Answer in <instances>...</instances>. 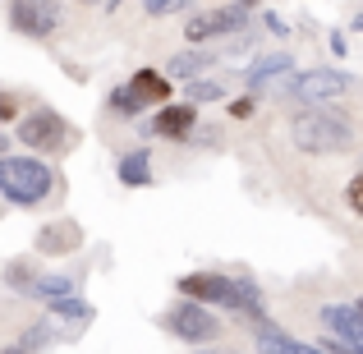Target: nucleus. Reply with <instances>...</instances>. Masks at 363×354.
<instances>
[{
  "label": "nucleus",
  "mask_w": 363,
  "mask_h": 354,
  "mask_svg": "<svg viewBox=\"0 0 363 354\" xmlns=\"http://www.w3.org/2000/svg\"><path fill=\"white\" fill-rule=\"evenodd\" d=\"M290 138H294V148L308 152V157H336V152L354 148V124L336 106H303L299 116L290 120Z\"/></svg>",
  "instance_id": "1"
},
{
  "label": "nucleus",
  "mask_w": 363,
  "mask_h": 354,
  "mask_svg": "<svg viewBox=\"0 0 363 354\" xmlns=\"http://www.w3.org/2000/svg\"><path fill=\"white\" fill-rule=\"evenodd\" d=\"M179 294L198 304H221V309L262 318V290L248 276H221V272H189L179 276Z\"/></svg>",
  "instance_id": "2"
},
{
  "label": "nucleus",
  "mask_w": 363,
  "mask_h": 354,
  "mask_svg": "<svg viewBox=\"0 0 363 354\" xmlns=\"http://www.w3.org/2000/svg\"><path fill=\"white\" fill-rule=\"evenodd\" d=\"M55 194V170L42 157H0V198L14 207H37Z\"/></svg>",
  "instance_id": "3"
},
{
  "label": "nucleus",
  "mask_w": 363,
  "mask_h": 354,
  "mask_svg": "<svg viewBox=\"0 0 363 354\" xmlns=\"http://www.w3.org/2000/svg\"><path fill=\"white\" fill-rule=\"evenodd\" d=\"M18 143L33 152H42V157H60V152H69L74 143H79V133L69 129V120L60 116V111L51 106H33L23 120H18Z\"/></svg>",
  "instance_id": "4"
},
{
  "label": "nucleus",
  "mask_w": 363,
  "mask_h": 354,
  "mask_svg": "<svg viewBox=\"0 0 363 354\" xmlns=\"http://www.w3.org/2000/svg\"><path fill=\"white\" fill-rule=\"evenodd\" d=\"M350 74L345 70H331V65H318V70H299L294 79H285V92H290V101H299V106H331L336 97H345L350 92Z\"/></svg>",
  "instance_id": "5"
},
{
  "label": "nucleus",
  "mask_w": 363,
  "mask_h": 354,
  "mask_svg": "<svg viewBox=\"0 0 363 354\" xmlns=\"http://www.w3.org/2000/svg\"><path fill=\"white\" fill-rule=\"evenodd\" d=\"M161 327H166L175 341H184V345H212V341L221 336V318H216L207 304H198V299L166 309L161 313Z\"/></svg>",
  "instance_id": "6"
},
{
  "label": "nucleus",
  "mask_w": 363,
  "mask_h": 354,
  "mask_svg": "<svg viewBox=\"0 0 363 354\" xmlns=\"http://www.w3.org/2000/svg\"><path fill=\"white\" fill-rule=\"evenodd\" d=\"M253 5L257 0H235V5H221V9H207V14H194L184 23V37L194 46H203V42H212V37H230V33H240V28L253 18Z\"/></svg>",
  "instance_id": "7"
},
{
  "label": "nucleus",
  "mask_w": 363,
  "mask_h": 354,
  "mask_svg": "<svg viewBox=\"0 0 363 354\" xmlns=\"http://www.w3.org/2000/svg\"><path fill=\"white\" fill-rule=\"evenodd\" d=\"M60 23H65L60 0H9V28L23 33V37H33V42L55 37Z\"/></svg>",
  "instance_id": "8"
},
{
  "label": "nucleus",
  "mask_w": 363,
  "mask_h": 354,
  "mask_svg": "<svg viewBox=\"0 0 363 354\" xmlns=\"http://www.w3.org/2000/svg\"><path fill=\"white\" fill-rule=\"evenodd\" d=\"M5 281L14 285L18 294H28V299H42V304L74 294V276H65V272H37V267H28V262H9V267H5Z\"/></svg>",
  "instance_id": "9"
},
{
  "label": "nucleus",
  "mask_w": 363,
  "mask_h": 354,
  "mask_svg": "<svg viewBox=\"0 0 363 354\" xmlns=\"http://www.w3.org/2000/svg\"><path fill=\"white\" fill-rule=\"evenodd\" d=\"M281 79H294V55L290 51H267V55H257V60L248 65V74H244L248 92H262L267 83H281Z\"/></svg>",
  "instance_id": "10"
},
{
  "label": "nucleus",
  "mask_w": 363,
  "mask_h": 354,
  "mask_svg": "<svg viewBox=\"0 0 363 354\" xmlns=\"http://www.w3.org/2000/svg\"><path fill=\"white\" fill-rule=\"evenodd\" d=\"M322 322H327L331 336L350 341V345L363 350V299L359 304H327L322 309Z\"/></svg>",
  "instance_id": "11"
},
{
  "label": "nucleus",
  "mask_w": 363,
  "mask_h": 354,
  "mask_svg": "<svg viewBox=\"0 0 363 354\" xmlns=\"http://www.w3.org/2000/svg\"><path fill=\"white\" fill-rule=\"evenodd\" d=\"M79 244H83L79 221H51V226L37 231V253H46V258H69Z\"/></svg>",
  "instance_id": "12"
},
{
  "label": "nucleus",
  "mask_w": 363,
  "mask_h": 354,
  "mask_svg": "<svg viewBox=\"0 0 363 354\" xmlns=\"http://www.w3.org/2000/svg\"><path fill=\"white\" fill-rule=\"evenodd\" d=\"M194 124H198V106H194V101H184V106H161L157 120H152L147 129L161 133V138H189Z\"/></svg>",
  "instance_id": "13"
},
{
  "label": "nucleus",
  "mask_w": 363,
  "mask_h": 354,
  "mask_svg": "<svg viewBox=\"0 0 363 354\" xmlns=\"http://www.w3.org/2000/svg\"><path fill=\"white\" fill-rule=\"evenodd\" d=\"M212 65H216L212 51H175L166 60V74L175 83H194V79H203V74H212Z\"/></svg>",
  "instance_id": "14"
},
{
  "label": "nucleus",
  "mask_w": 363,
  "mask_h": 354,
  "mask_svg": "<svg viewBox=\"0 0 363 354\" xmlns=\"http://www.w3.org/2000/svg\"><path fill=\"white\" fill-rule=\"evenodd\" d=\"M170 74H157V70H138L129 79V88H133V97L143 101V106H166V97H170Z\"/></svg>",
  "instance_id": "15"
},
{
  "label": "nucleus",
  "mask_w": 363,
  "mask_h": 354,
  "mask_svg": "<svg viewBox=\"0 0 363 354\" xmlns=\"http://www.w3.org/2000/svg\"><path fill=\"white\" fill-rule=\"evenodd\" d=\"M116 175H120L124 189H147V184H152V152H147V148L124 152L120 166H116Z\"/></svg>",
  "instance_id": "16"
},
{
  "label": "nucleus",
  "mask_w": 363,
  "mask_h": 354,
  "mask_svg": "<svg viewBox=\"0 0 363 354\" xmlns=\"http://www.w3.org/2000/svg\"><path fill=\"white\" fill-rule=\"evenodd\" d=\"M55 336H65V327H55V322H37V327H28L23 336H18V345L5 350V354H37V350L51 345Z\"/></svg>",
  "instance_id": "17"
},
{
  "label": "nucleus",
  "mask_w": 363,
  "mask_h": 354,
  "mask_svg": "<svg viewBox=\"0 0 363 354\" xmlns=\"http://www.w3.org/2000/svg\"><path fill=\"white\" fill-rule=\"evenodd\" d=\"M225 83L221 79H212V74H203V79H194V83H184V97L194 101V106H203V101H225Z\"/></svg>",
  "instance_id": "18"
},
{
  "label": "nucleus",
  "mask_w": 363,
  "mask_h": 354,
  "mask_svg": "<svg viewBox=\"0 0 363 354\" xmlns=\"http://www.w3.org/2000/svg\"><path fill=\"white\" fill-rule=\"evenodd\" d=\"M111 111H120L124 120H133V116H143V111H147V106H143V101L133 97V88H129V83H124V88H116V92H111Z\"/></svg>",
  "instance_id": "19"
},
{
  "label": "nucleus",
  "mask_w": 363,
  "mask_h": 354,
  "mask_svg": "<svg viewBox=\"0 0 363 354\" xmlns=\"http://www.w3.org/2000/svg\"><path fill=\"white\" fill-rule=\"evenodd\" d=\"M189 0H143V9H147L152 18H166V14H175V9H184Z\"/></svg>",
  "instance_id": "20"
},
{
  "label": "nucleus",
  "mask_w": 363,
  "mask_h": 354,
  "mask_svg": "<svg viewBox=\"0 0 363 354\" xmlns=\"http://www.w3.org/2000/svg\"><path fill=\"white\" fill-rule=\"evenodd\" d=\"M327 354H363L359 345H350V341H340V336H327V341H318Z\"/></svg>",
  "instance_id": "21"
},
{
  "label": "nucleus",
  "mask_w": 363,
  "mask_h": 354,
  "mask_svg": "<svg viewBox=\"0 0 363 354\" xmlns=\"http://www.w3.org/2000/svg\"><path fill=\"white\" fill-rule=\"evenodd\" d=\"M9 120H18V101L9 97V92H0V129H5Z\"/></svg>",
  "instance_id": "22"
},
{
  "label": "nucleus",
  "mask_w": 363,
  "mask_h": 354,
  "mask_svg": "<svg viewBox=\"0 0 363 354\" xmlns=\"http://www.w3.org/2000/svg\"><path fill=\"white\" fill-rule=\"evenodd\" d=\"M345 198H350V207H354V212L363 216V175H354V179H350V189H345Z\"/></svg>",
  "instance_id": "23"
},
{
  "label": "nucleus",
  "mask_w": 363,
  "mask_h": 354,
  "mask_svg": "<svg viewBox=\"0 0 363 354\" xmlns=\"http://www.w3.org/2000/svg\"><path fill=\"white\" fill-rule=\"evenodd\" d=\"M248 111H253V97H244V101H235V106H230V116H240V120H244V116H248Z\"/></svg>",
  "instance_id": "24"
},
{
  "label": "nucleus",
  "mask_w": 363,
  "mask_h": 354,
  "mask_svg": "<svg viewBox=\"0 0 363 354\" xmlns=\"http://www.w3.org/2000/svg\"><path fill=\"white\" fill-rule=\"evenodd\" d=\"M0 157H9V138H5V129H0Z\"/></svg>",
  "instance_id": "25"
},
{
  "label": "nucleus",
  "mask_w": 363,
  "mask_h": 354,
  "mask_svg": "<svg viewBox=\"0 0 363 354\" xmlns=\"http://www.w3.org/2000/svg\"><path fill=\"white\" fill-rule=\"evenodd\" d=\"M350 28H354V33H363V14H354V23H350Z\"/></svg>",
  "instance_id": "26"
},
{
  "label": "nucleus",
  "mask_w": 363,
  "mask_h": 354,
  "mask_svg": "<svg viewBox=\"0 0 363 354\" xmlns=\"http://www.w3.org/2000/svg\"><path fill=\"white\" fill-rule=\"evenodd\" d=\"M198 354H240V350H198Z\"/></svg>",
  "instance_id": "27"
},
{
  "label": "nucleus",
  "mask_w": 363,
  "mask_h": 354,
  "mask_svg": "<svg viewBox=\"0 0 363 354\" xmlns=\"http://www.w3.org/2000/svg\"><path fill=\"white\" fill-rule=\"evenodd\" d=\"M79 5H101V0H79Z\"/></svg>",
  "instance_id": "28"
}]
</instances>
